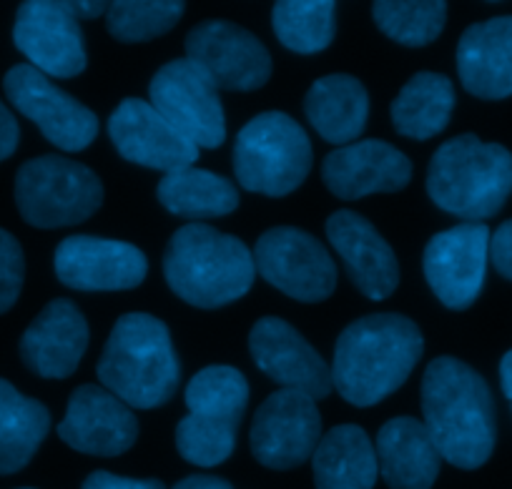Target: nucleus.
Returning a JSON list of instances; mask_svg holds the SVG:
<instances>
[{
	"label": "nucleus",
	"instance_id": "obj_1",
	"mask_svg": "<svg viewBox=\"0 0 512 489\" xmlns=\"http://www.w3.org/2000/svg\"><path fill=\"white\" fill-rule=\"evenodd\" d=\"M425 429L442 459L477 469L492 457L495 402L485 379L455 357H437L422 377Z\"/></svg>",
	"mask_w": 512,
	"mask_h": 489
},
{
	"label": "nucleus",
	"instance_id": "obj_2",
	"mask_svg": "<svg viewBox=\"0 0 512 489\" xmlns=\"http://www.w3.org/2000/svg\"><path fill=\"white\" fill-rule=\"evenodd\" d=\"M425 349L420 326L402 314H369L339 334L332 384L354 407H372L395 394Z\"/></svg>",
	"mask_w": 512,
	"mask_h": 489
},
{
	"label": "nucleus",
	"instance_id": "obj_3",
	"mask_svg": "<svg viewBox=\"0 0 512 489\" xmlns=\"http://www.w3.org/2000/svg\"><path fill=\"white\" fill-rule=\"evenodd\" d=\"M103 389L136 409H154L174 397L181 379L169 326L151 314H123L98 362Z\"/></svg>",
	"mask_w": 512,
	"mask_h": 489
},
{
	"label": "nucleus",
	"instance_id": "obj_4",
	"mask_svg": "<svg viewBox=\"0 0 512 489\" xmlns=\"http://www.w3.org/2000/svg\"><path fill=\"white\" fill-rule=\"evenodd\" d=\"M164 276L186 304L219 309L251 289L256 279L254 254L236 236L206 224H189L166 246Z\"/></svg>",
	"mask_w": 512,
	"mask_h": 489
},
{
	"label": "nucleus",
	"instance_id": "obj_5",
	"mask_svg": "<svg viewBox=\"0 0 512 489\" xmlns=\"http://www.w3.org/2000/svg\"><path fill=\"white\" fill-rule=\"evenodd\" d=\"M427 194L467 224L495 216L512 194V153L475 133L450 138L435 151L427 171Z\"/></svg>",
	"mask_w": 512,
	"mask_h": 489
},
{
	"label": "nucleus",
	"instance_id": "obj_6",
	"mask_svg": "<svg viewBox=\"0 0 512 489\" xmlns=\"http://www.w3.org/2000/svg\"><path fill=\"white\" fill-rule=\"evenodd\" d=\"M234 171L246 191L279 199L297 191L312 171V143L287 113H259L236 136Z\"/></svg>",
	"mask_w": 512,
	"mask_h": 489
},
{
	"label": "nucleus",
	"instance_id": "obj_7",
	"mask_svg": "<svg viewBox=\"0 0 512 489\" xmlns=\"http://www.w3.org/2000/svg\"><path fill=\"white\" fill-rule=\"evenodd\" d=\"M103 201V184L83 163L66 156H38L16 176V204L36 229H61L86 221Z\"/></svg>",
	"mask_w": 512,
	"mask_h": 489
},
{
	"label": "nucleus",
	"instance_id": "obj_8",
	"mask_svg": "<svg viewBox=\"0 0 512 489\" xmlns=\"http://www.w3.org/2000/svg\"><path fill=\"white\" fill-rule=\"evenodd\" d=\"M151 106L196 148H216L226 138L219 88L189 58L161 66L149 86Z\"/></svg>",
	"mask_w": 512,
	"mask_h": 489
},
{
	"label": "nucleus",
	"instance_id": "obj_9",
	"mask_svg": "<svg viewBox=\"0 0 512 489\" xmlns=\"http://www.w3.org/2000/svg\"><path fill=\"white\" fill-rule=\"evenodd\" d=\"M254 266L264 281L297 301H324L337 289V266L312 234L294 226H277L259 236Z\"/></svg>",
	"mask_w": 512,
	"mask_h": 489
},
{
	"label": "nucleus",
	"instance_id": "obj_10",
	"mask_svg": "<svg viewBox=\"0 0 512 489\" xmlns=\"http://www.w3.org/2000/svg\"><path fill=\"white\" fill-rule=\"evenodd\" d=\"M3 88L8 101L23 116L31 118L43 136L61 151H83L98 136L96 113L61 91L31 63L13 66L3 78Z\"/></svg>",
	"mask_w": 512,
	"mask_h": 489
},
{
	"label": "nucleus",
	"instance_id": "obj_11",
	"mask_svg": "<svg viewBox=\"0 0 512 489\" xmlns=\"http://www.w3.org/2000/svg\"><path fill=\"white\" fill-rule=\"evenodd\" d=\"M322 439L317 399L294 389H279L256 409L251 452L269 469H294L307 462Z\"/></svg>",
	"mask_w": 512,
	"mask_h": 489
},
{
	"label": "nucleus",
	"instance_id": "obj_12",
	"mask_svg": "<svg viewBox=\"0 0 512 489\" xmlns=\"http://www.w3.org/2000/svg\"><path fill=\"white\" fill-rule=\"evenodd\" d=\"M186 58L206 73L216 88L256 91L272 76L267 46L229 21H204L186 36Z\"/></svg>",
	"mask_w": 512,
	"mask_h": 489
},
{
	"label": "nucleus",
	"instance_id": "obj_13",
	"mask_svg": "<svg viewBox=\"0 0 512 489\" xmlns=\"http://www.w3.org/2000/svg\"><path fill=\"white\" fill-rule=\"evenodd\" d=\"M490 236L485 224H460L427 241L422 256L427 284L447 309L462 311L480 296L490 256Z\"/></svg>",
	"mask_w": 512,
	"mask_h": 489
},
{
	"label": "nucleus",
	"instance_id": "obj_14",
	"mask_svg": "<svg viewBox=\"0 0 512 489\" xmlns=\"http://www.w3.org/2000/svg\"><path fill=\"white\" fill-rule=\"evenodd\" d=\"M13 43L43 76L73 78L86 71L81 26L68 3L28 0L18 8Z\"/></svg>",
	"mask_w": 512,
	"mask_h": 489
},
{
	"label": "nucleus",
	"instance_id": "obj_15",
	"mask_svg": "<svg viewBox=\"0 0 512 489\" xmlns=\"http://www.w3.org/2000/svg\"><path fill=\"white\" fill-rule=\"evenodd\" d=\"M56 276L76 291H128L146 279L149 261L128 241L103 236H68L53 256Z\"/></svg>",
	"mask_w": 512,
	"mask_h": 489
},
{
	"label": "nucleus",
	"instance_id": "obj_16",
	"mask_svg": "<svg viewBox=\"0 0 512 489\" xmlns=\"http://www.w3.org/2000/svg\"><path fill=\"white\" fill-rule=\"evenodd\" d=\"M249 352L256 367L284 389L304 392L312 399L332 394V369L289 321L279 316L256 321L249 334Z\"/></svg>",
	"mask_w": 512,
	"mask_h": 489
},
{
	"label": "nucleus",
	"instance_id": "obj_17",
	"mask_svg": "<svg viewBox=\"0 0 512 489\" xmlns=\"http://www.w3.org/2000/svg\"><path fill=\"white\" fill-rule=\"evenodd\" d=\"M108 136L126 161L166 174L194 166L199 158V148L144 98H126L118 103L108 118Z\"/></svg>",
	"mask_w": 512,
	"mask_h": 489
},
{
	"label": "nucleus",
	"instance_id": "obj_18",
	"mask_svg": "<svg viewBox=\"0 0 512 489\" xmlns=\"http://www.w3.org/2000/svg\"><path fill=\"white\" fill-rule=\"evenodd\" d=\"M58 437L76 452L93 457H118L128 452L139 437L134 412L108 389L83 384L68 399Z\"/></svg>",
	"mask_w": 512,
	"mask_h": 489
},
{
	"label": "nucleus",
	"instance_id": "obj_19",
	"mask_svg": "<svg viewBox=\"0 0 512 489\" xmlns=\"http://www.w3.org/2000/svg\"><path fill=\"white\" fill-rule=\"evenodd\" d=\"M322 179L337 199L357 201L372 194H395L412 179V161L387 141L367 138L329 153Z\"/></svg>",
	"mask_w": 512,
	"mask_h": 489
},
{
	"label": "nucleus",
	"instance_id": "obj_20",
	"mask_svg": "<svg viewBox=\"0 0 512 489\" xmlns=\"http://www.w3.org/2000/svg\"><path fill=\"white\" fill-rule=\"evenodd\" d=\"M327 236L347 264L354 286L367 299L382 301L395 294L400 284V264L372 221L347 209L334 211L327 219Z\"/></svg>",
	"mask_w": 512,
	"mask_h": 489
},
{
	"label": "nucleus",
	"instance_id": "obj_21",
	"mask_svg": "<svg viewBox=\"0 0 512 489\" xmlns=\"http://www.w3.org/2000/svg\"><path fill=\"white\" fill-rule=\"evenodd\" d=\"M88 347V321L73 301L56 299L31 321L21 337V359L43 379H66Z\"/></svg>",
	"mask_w": 512,
	"mask_h": 489
},
{
	"label": "nucleus",
	"instance_id": "obj_22",
	"mask_svg": "<svg viewBox=\"0 0 512 489\" xmlns=\"http://www.w3.org/2000/svg\"><path fill=\"white\" fill-rule=\"evenodd\" d=\"M457 73L472 96L485 101L512 96V16L475 23L462 33Z\"/></svg>",
	"mask_w": 512,
	"mask_h": 489
},
{
	"label": "nucleus",
	"instance_id": "obj_23",
	"mask_svg": "<svg viewBox=\"0 0 512 489\" xmlns=\"http://www.w3.org/2000/svg\"><path fill=\"white\" fill-rule=\"evenodd\" d=\"M379 474L390 489H432L440 474V452L415 417H395L377 434Z\"/></svg>",
	"mask_w": 512,
	"mask_h": 489
},
{
	"label": "nucleus",
	"instance_id": "obj_24",
	"mask_svg": "<svg viewBox=\"0 0 512 489\" xmlns=\"http://www.w3.org/2000/svg\"><path fill=\"white\" fill-rule=\"evenodd\" d=\"M304 113L314 131L337 148L362 136L369 116L367 88L347 73H332L312 83L304 98Z\"/></svg>",
	"mask_w": 512,
	"mask_h": 489
},
{
	"label": "nucleus",
	"instance_id": "obj_25",
	"mask_svg": "<svg viewBox=\"0 0 512 489\" xmlns=\"http://www.w3.org/2000/svg\"><path fill=\"white\" fill-rule=\"evenodd\" d=\"M317 489H374L379 474L372 439L357 424H339L312 454Z\"/></svg>",
	"mask_w": 512,
	"mask_h": 489
},
{
	"label": "nucleus",
	"instance_id": "obj_26",
	"mask_svg": "<svg viewBox=\"0 0 512 489\" xmlns=\"http://www.w3.org/2000/svg\"><path fill=\"white\" fill-rule=\"evenodd\" d=\"M51 429V412L38 399L0 379V474L21 472Z\"/></svg>",
	"mask_w": 512,
	"mask_h": 489
},
{
	"label": "nucleus",
	"instance_id": "obj_27",
	"mask_svg": "<svg viewBox=\"0 0 512 489\" xmlns=\"http://www.w3.org/2000/svg\"><path fill=\"white\" fill-rule=\"evenodd\" d=\"M455 108V86L447 76L432 71L415 73L392 103V123L415 141H427L447 128Z\"/></svg>",
	"mask_w": 512,
	"mask_h": 489
},
{
	"label": "nucleus",
	"instance_id": "obj_28",
	"mask_svg": "<svg viewBox=\"0 0 512 489\" xmlns=\"http://www.w3.org/2000/svg\"><path fill=\"white\" fill-rule=\"evenodd\" d=\"M156 196L166 211L194 221L226 216L239 206V194L229 179L196 166L166 174L156 189Z\"/></svg>",
	"mask_w": 512,
	"mask_h": 489
},
{
	"label": "nucleus",
	"instance_id": "obj_29",
	"mask_svg": "<svg viewBox=\"0 0 512 489\" xmlns=\"http://www.w3.org/2000/svg\"><path fill=\"white\" fill-rule=\"evenodd\" d=\"M186 407L194 417L219 419L239 427L249 402V382L234 367H206L186 387Z\"/></svg>",
	"mask_w": 512,
	"mask_h": 489
},
{
	"label": "nucleus",
	"instance_id": "obj_30",
	"mask_svg": "<svg viewBox=\"0 0 512 489\" xmlns=\"http://www.w3.org/2000/svg\"><path fill=\"white\" fill-rule=\"evenodd\" d=\"M272 26L284 48L319 53L334 41L332 0H282L272 11Z\"/></svg>",
	"mask_w": 512,
	"mask_h": 489
},
{
	"label": "nucleus",
	"instance_id": "obj_31",
	"mask_svg": "<svg viewBox=\"0 0 512 489\" xmlns=\"http://www.w3.org/2000/svg\"><path fill=\"white\" fill-rule=\"evenodd\" d=\"M374 23L384 36L407 48H422L437 41L447 23V6L442 0H379L372 6Z\"/></svg>",
	"mask_w": 512,
	"mask_h": 489
},
{
	"label": "nucleus",
	"instance_id": "obj_32",
	"mask_svg": "<svg viewBox=\"0 0 512 489\" xmlns=\"http://www.w3.org/2000/svg\"><path fill=\"white\" fill-rule=\"evenodd\" d=\"M184 16L176 0H116L108 3L106 26L116 41L144 43L169 33Z\"/></svg>",
	"mask_w": 512,
	"mask_h": 489
},
{
	"label": "nucleus",
	"instance_id": "obj_33",
	"mask_svg": "<svg viewBox=\"0 0 512 489\" xmlns=\"http://www.w3.org/2000/svg\"><path fill=\"white\" fill-rule=\"evenodd\" d=\"M236 429V424L189 414L176 424V449L196 467H216L234 452Z\"/></svg>",
	"mask_w": 512,
	"mask_h": 489
},
{
	"label": "nucleus",
	"instance_id": "obj_34",
	"mask_svg": "<svg viewBox=\"0 0 512 489\" xmlns=\"http://www.w3.org/2000/svg\"><path fill=\"white\" fill-rule=\"evenodd\" d=\"M26 279V259L13 234L0 229V314L13 309Z\"/></svg>",
	"mask_w": 512,
	"mask_h": 489
},
{
	"label": "nucleus",
	"instance_id": "obj_35",
	"mask_svg": "<svg viewBox=\"0 0 512 489\" xmlns=\"http://www.w3.org/2000/svg\"><path fill=\"white\" fill-rule=\"evenodd\" d=\"M81 489H166V487H164V482H159V479L118 477V474L98 469V472L88 474Z\"/></svg>",
	"mask_w": 512,
	"mask_h": 489
},
{
	"label": "nucleus",
	"instance_id": "obj_36",
	"mask_svg": "<svg viewBox=\"0 0 512 489\" xmlns=\"http://www.w3.org/2000/svg\"><path fill=\"white\" fill-rule=\"evenodd\" d=\"M490 259L492 266L512 281V219L500 224V229L490 236Z\"/></svg>",
	"mask_w": 512,
	"mask_h": 489
},
{
	"label": "nucleus",
	"instance_id": "obj_37",
	"mask_svg": "<svg viewBox=\"0 0 512 489\" xmlns=\"http://www.w3.org/2000/svg\"><path fill=\"white\" fill-rule=\"evenodd\" d=\"M18 138H21V128H18L16 116L8 111V106L0 101V161H6L16 153Z\"/></svg>",
	"mask_w": 512,
	"mask_h": 489
},
{
	"label": "nucleus",
	"instance_id": "obj_38",
	"mask_svg": "<svg viewBox=\"0 0 512 489\" xmlns=\"http://www.w3.org/2000/svg\"><path fill=\"white\" fill-rule=\"evenodd\" d=\"M174 489H234V487L221 477H211V474H194V477L181 479Z\"/></svg>",
	"mask_w": 512,
	"mask_h": 489
},
{
	"label": "nucleus",
	"instance_id": "obj_39",
	"mask_svg": "<svg viewBox=\"0 0 512 489\" xmlns=\"http://www.w3.org/2000/svg\"><path fill=\"white\" fill-rule=\"evenodd\" d=\"M68 8H71L76 18H98L106 16L108 3H101V0H76V3H68Z\"/></svg>",
	"mask_w": 512,
	"mask_h": 489
},
{
	"label": "nucleus",
	"instance_id": "obj_40",
	"mask_svg": "<svg viewBox=\"0 0 512 489\" xmlns=\"http://www.w3.org/2000/svg\"><path fill=\"white\" fill-rule=\"evenodd\" d=\"M500 382H502V392H505V397L510 399L512 404V349L502 357L500 362Z\"/></svg>",
	"mask_w": 512,
	"mask_h": 489
},
{
	"label": "nucleus",
	"instance_id": "obj_41",
	"mask_svg": "<svg viewBox=\"0 0 512 489\" xmlns=\"http://www.w3.org/2000/svg\"><path fill=\"white\" fill-rule=\"evenodd\" d=\"M23 489H31V487H23Z\"/></svg>",
	"mask_w": 512,
	"mask_h": 489
}]
</instances>
